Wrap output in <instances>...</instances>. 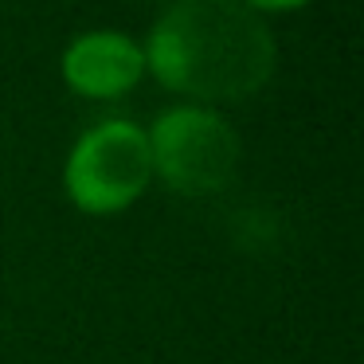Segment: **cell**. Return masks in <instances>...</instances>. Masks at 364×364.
<instances>
[{"mask_svg":"<svg viewBox=\"0 0 364 364\" xmlns=\"http://www.w3.org/2000/svg\"><path fill=\"white\" fill-rule=\"evenodd\" d=\"M145 71L196 102H239L274 79L270 24L239 0H173L141 43Z\"/></svg>","mask_w":364,"mask_h":364,"instance_id":"obj_1","label":"cell"},{"mask_svg":"<svg viewBox=\"0 0 364 364\" xmlns=\"http://www.w3.org/2000/svg\"><path fill=\"white\" fill-rule=\"evenodd\" d=\"M149 137L129 118H106L71 145L63 165V188L79 212L118 215L149 188Z\"/></svg>","mask_w":364,"mask_h":364,"instance_id":"obj_2","label":"cell"},{"mask_svg":"<svg viewBox=\"0 0 364 364\" xmlns=\"http://www.w3.org/2000/svg\"><path fill=\"white\" fill-rule=\"evenodd\" d=\"M153 176L181 196H212L239 168V134L212 106H173L149 126Z\"/></svg>","mask_w":364,"mask_h":364,"instance_id":"obj_3","label":"cell"},{"mask_svg":"<svg viewBox=\"0 0 364 364\" xmlns=\"http://www.w3.org/2000/svg\"><path fill=\"white\" fill-rule=\"evenodd\" d=\"M59 71L79 98L110 102V98L129 95L141 82L145 55L141 43L122 32H82L63 48Z\"/></svg>","mask_w":364,"mask_h":364,"instance_id":"obj_4","label":"cell"},{"mask_svg":"<svg viewBox=\"0 0 364 364\" xmlns=\"http://www.w3.org/2000/svg\"><path fill=\"white\" fill-rule=\"evenodd\" d=\"M239 4H247L251 12H294V9H301V4H309V0H239Z\"/></svg>","mask_w":364,"mask_h":364,"instance_id":"obj_5","label":"cell"}]
</instances>
